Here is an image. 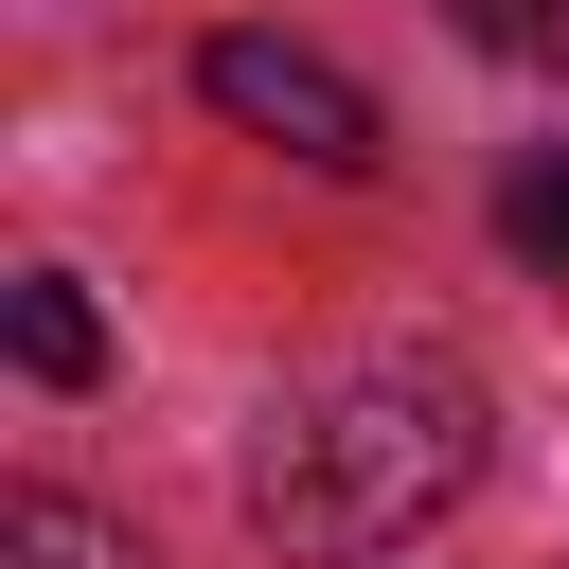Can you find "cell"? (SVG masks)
Here are the masks:
<instances>
[{"label": "cell", "instance_id": "cell-1", "mask_svg": "<svg viewBox=\"0 0 569 569\" xmlns=\"http://www.w3.org/2000/svg\"><path fill=\"white\" fill-rule=\"evenodd\" d=\"M480 373L445 338H373V356H320L267 427H249V533L284 551H409L462 480H480Z\"/></svg>", "mask_w": 569, "mask_h": 569}, {"label": "cell", "instance_id": "cell-2", "mask_svg": "<svg viewBox=\"0 0 569 569\" xmlns=\"http://www.w3.org/2000/svg\"><path fill=\"white\" fill-rule=\"evenodd\" d=\"M196 89H213L249 142H284V160H320V178H373V89H356L338 53H302V36H213Z\"/></svg>", "mask_w": 569, "mask_h": 569}, {"label": "cell", "instance_id": "cell-3", "mask_svg": "<svg viewBox=\"0 0 569 569\" xmlns=\"http://www.w3.org/2000/svg\"><path fill=\"white\" fill-rule=\"evenodd\" d=\"M0 320H18V373H36V391H89V373H107V320H89V284H53V267H36Z\"/></svg>", "mask_w": 569, "mask_h": 569}, {"label": "cell", "instance_id": "cell-4", "mask_svg": "<svg viewBox=\"0 0 569 569\" xmlns=\"http://www.w3.org/2000/svg\"><path fill=\"white\" fill-rule=\"evenodd\" d=\"M0 569H142V551H124L89 498H18V516H0Z\"/></svg>", "mask_w": 569, "mask_h": 569}, {"label": "cell", "instance_id": "cell-5", "mask_svg": "<svg viewBox=\"0 0 569 569\" xmlns=\"http://www.w3.org/2000/svg\"><path fill=\"white\" fill-rule=\"evenodd\" d=\"M498 231H516V267H569V160H516L498 178Z\"/></svg>", "mask_w": 569, "mask_h": 569}, {"label": "cell", "instance_id": "cell-6", "mask_svg": "<svg viewBox=\"0 0 569 569\" xmlns=\"http://www.w3.org/2000/svg\"><path fill=\"white\" fill-rule=\"evenodd\" d=\"M462 36H480V53H516V71H551V89H569V0H462Z\"/></svg>", "mask_w": 569, "mask_h": 569}]
</instances>
